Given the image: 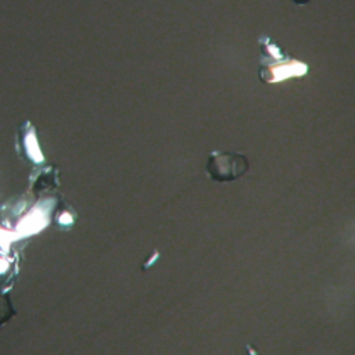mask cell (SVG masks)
Listing matches in <instances>:
<instances>
[{"mask_svg": "<svg viewBox=\"0 0 355 355\" xmlns=\"http://www.w3.org/2000/svg\"><path fill=\"white\" fill-rule=\"evenodd\" d=\"M248 166V161L246 157L240 154L220 153L212 154L208 160V171L210 176L218 182H226L233 180L240 175H243Z\"/></svg>", "mask_w": 355, "mask_h": 355, "instance_id": "cell-1", "label": "cell"}]
</instances>
